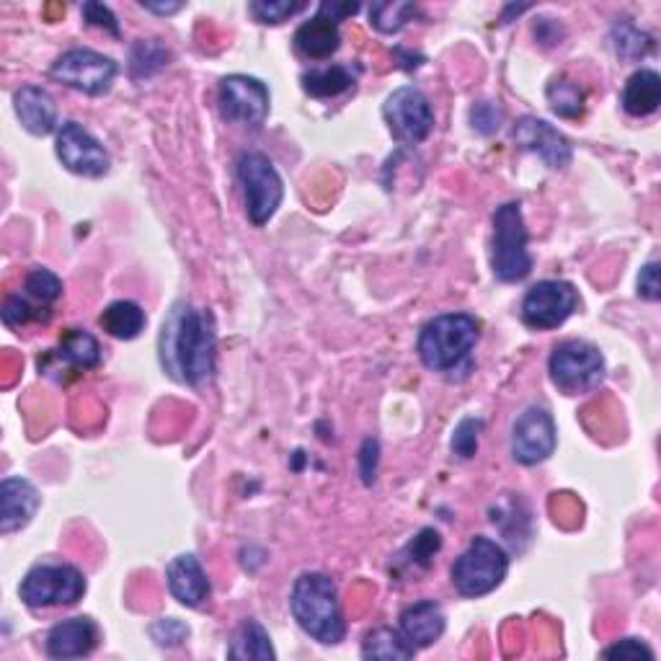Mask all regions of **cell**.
<instances>
[{"label":"cell","mask_w":661,"mask_h":661,"mask_svg":"<svg viewBox=\"0 0 661 661\" xmlns=\"http://www.w3.org/2000/svg\"><path fill=\"white\" fill-rule=\"evenodd\" d=\"M228 657L230 659L269 661V659H274L277 653L272 649V638H269L264 626H261L259 620L248 618L240 622V628L236 630V638H232Z\"/></svg>","instance_id":"25"},{"label":"cell","mask_w":661,"mask_h":661,"mask_svg":"<svg viewBox=\"0 0 661 661\" xmlns=\"http://www.w3.org/2000/svg\"><path fill=\"white\" fill-rule=\"evenodd\" d=\"M357 11H359V3H336V0H326V3H321L318 17L334 21V24H339V21H344Z\"/></svg>","instance_id":"42"},{"label":"cell","mask_w":661,"mask_h":661,"mask_svg":"<svg viewBox=\"0 0 661 661\" xmlns=\"http://www.w3.org/2000/svg\"><path fill=\"white\" fill-rule=\"evenodd\" d=\"M661 104V78L657 71H638L622 88V109L630 117H649Z\"/></svg>","instance_id":"23"},{"label":"cell","mask_w":661,"mask_h":661,"mask_svg":"<svg viewBox=\"0 0 661 661\" xmlns=\"http://www.w3.org/2000/svg\"><path fill=\"white\" fill-rule=\"evenodd\" d=\"M514 140L520 148L543 158L548 169H566L571 163V155H574L568 140L553 124H548L545 119L538 117H522L514 127Z\"/></svg>","instance_id":"15"},{"label":"cell","mask_w":661,"mask_h":661,"mask_svg":"<svg viewBox=\"0 0 661 661\" xmlns=\"http://www.w3.org/2000/svg\"><path fill=\"white\" fill-rule=\"evenodd\" d=\"M528 228L520 202H507L494 213L491 269L499 282H522L532 272Z\"/></svg>","instance_id":"4"},{"label":"cell","mask_w":661,"mask_h":661,"mask_svg":"<svg viewBox=\"0 0 661 661\" xmlns=\"http://www.w3.org/2000/svg\"><path fill=\"white\" fill-rule=\"evenodd\" d=\"M165 582L171 595L186 607H199L209 597V578L197 555L182 553L165 566Z\"/></svg>","instance_id":"18"},{"label":"cell","mask_w":661,"mask_h":661,"mask_svg":"<svg viewBox=\"0 0 661 661\" xmlns=\"http://www.w3.org/2000/svg\"><path fill=\"white\" fill-rule=\"evenodd\" d=\"M215 326L209 313L194 305H174L161 330V362L171 378L199 386L215 372Z\"/></svg>","instance_id":"1"},{"label":"cell","mask_w":661,"mask_h":661,"mask_svg":"<svg viewBox=\"0 0 661 661\" xmlns=\"http://www.w3.org/2000/svg\"><path fill=\"white\" fill-rule=\"evenodd\" d=\"M548 370H551L553 386L563 390V393L568 395L589 393V390L603 386L605 357L595 344L571 339L559 344V347L553 349Z\"/></svg>","instance_id":"7"},{"label":"cell","mask_w":661,"mask_h":661,"mask_svg":"<svg viewBox=\"0 0 661 661\" xmlns=\"http://www.w3.org/2000/svg\"><path fill=\"white\" fill-rule=\"evenodd\" d=\"M413 17H416V6L401 3V0H393V3H375L370 9L372 26L382 34L401 32Z\"/></svg>","instance_id":"29"},{"label":"cell","mask_w":661,"mask_h":661,"mask_svg":"<svg viewBox=\"0 0 661 661\" xmlns=\"http://www.w3.org/2000/svg\"><path fill=\"white\" fill-rule=\"evenodd\" d=\"M509 571V555L499 543H494L491 538H473L470 545L465 548L460 559L453 563L449 578L457 595L463 597H484L488 592H494L505 582Z\"/></svg>","instance_id":"5"},{"label":"cell","mask_w":661,"mask_h":661,"mask_svg":"<svg viewBox=\"0 0 661 661\" xmlns=\"http://www.w3.org/2000/svg\"><path fill=\"white\" fill-rule=\"evenodd\" d=\"M36 509H40V491L32 480L21 476L3 478L0 484V532L3 535L24 530L34 520Z\"/></svg>","instance_id":"16"},{"label":"cell","mask_w":661,"mask_h":661,"mask_svg":"<svg viewBox=\"0 0 661 661\" xmlns=\"http://www.w3.org/2000/svg\"><path fill=\"white\" fill-rule=\"evenodd\" d=\"M217 104L225 122L259 130L269 117V88L251 75H228L217 88Z\"/></svg>","instance_id":"11"},{"label":"cell","mask_w":661,"mask_h":661,"mask_svg":"<svg viewBox=\"0 0 661 661\" xmlns=\"http://www.w3.org/2000/svg\"><path fill=\"white\" fill-rule=\"evenodd\" d=\"M339 47V24L323 17H313L295 32V50L307 59H328Z\"/></svg>","instance_id":"21"},{"label":"cell","mask_w":661,"mask_h":661,"mask_svg":"<svg viewBox=\"0 0 661 661\" xmlns=\"http://www.w3.org/2000/svg\"><path fill=\"white\" fill-rule=\"evenodd\" d=\"M55 150L59 163L73 174L86 178H101L109 174L111 158L99 140L78 122H65L57 130Z\"/></svg>","instance_id":"13"},{"label":"cell","mask_w":661,"mask_h":661,"mask_svg":"<svg viewBox=\"0 0 661 661\" xmlns=\"http://www.w3.org/2000/svg\"><path fill=\"white\" fill-rule=\"evenodd\" d=\"M388 130L401 145H419L430 138L434 127V115L430 99L413 86H403L393 91L382 104Z\"/></svg>","instance_id":"10"},{"label":"cell","mask_w":661,"mask_h":661,"mask_svg":"<svg viewBox=\"0 0 661 661\" xmlns=\"http://www.w3.org/2000/svg\"><path fill=\"white\" fill-rule=\"evenodd\" d=\"M86 595V576L71 563H40L24 576L19 597L32 610L75 605Z\"/></svg>","instance_id":"8"},{"label":"cell","mask_w":661,"mask_h":661,"mask_svg":"<svg viewBox=\"0 0 661 661\" xmlns=\"http://www.w3.org/2000/svg\"><path fill=\"white\" fill-rule=\"evenodd\" d=\"M290 610L295 615L297 626L318 643L334 646L347 636L339 592H336V584L326 574L307 571V574L297 576L290 595Z\"/></svg>","instance_id":"2"},{"label":"cell","mask_w":661,"mask_h":661,"mask_svg":"<svg viewBox=\"0 0 661 661\" xmlns=\"http://www.w3.org/2000/svg\"><path fill=\"white\" fill-rule=\"evenodd\" d=\"M169 50L158 42H138L132 47V57H130V67L134 78H145V75H153L161 71L163 65H169Z\"/></svg>","instance_id":"30"},{"label":"cell","mask_w":661,"mask_h":661,"mask_svg":"<svg viewBox=\"0 0 661 661\" xmlns=\"http://www.w3.org/2000/svg\"><path fill=\"white\" fill-rule=\"evenodd\" d=\"M555 449V422L540 405H530L512 426V455L522 465L548 460Z\"/></svg>","instance_id":"14"},{"label":"cell","mask_w":661,"mask_h":661,"mask_svg":"<svg viewBox=\"0 0 661 661\" xmlns=\"http://www.w3.org/2000/svg\"><path fill=\"white\" fill-rule=\"evenodd\" d=\"M378 460H380V445L378 440H365L362 449H359V473H362V480L367 486L375 480V473H378Z\"/></svg>","instance_id":"40"},{"label":"cell","mask_w":661,"mask_h":661,"mask_svg":"<svg viewBox=\"0 0 661 661\" xmlns=\"http://www.w3.org/2000/svg\"><path fill=\"white\" fill-rule=\"evenodd\" d=\"M659 295V264L657 261H649V264L641 269V274H638V297L657 303Z\"/></svg>","instance_id":"41"},{"label":"cell","mask_w":661,"mask_h":661,"mask_svg":"<svg viewBox=\"0 0 661 661\" xmlns=\"http://www.w3.org/2000/svg\"><path fill=\"white\" fill-rule=\"evenodd\" d=\"M83 19H86L91 26L107 29V32L119 36L117 17L107 9V6H101V3H86V6H83Z\"/></svg>","instance_id":"39"},{"label":"cell","mask_w":661,"mask_h":661,"mask_svg":"<svg viewBox=\"0 0 661 661\" xmlns=\"http://www.w3.org/2000/svg\"><path fill=\"white\" fill-rule=\"evenodd\" d=\"M578 305L576 288L563 280H545L532 284L522 300L524 326L535 330H551L566 323Z\"/></svg>","instance_id":"12"},{"label":"cell","mask_w":661,"mask_h":661,"mask_svg":"<svg viewBox=\"0 0 661 661\" xmlns=\"http://www.w3.org/2000/svg\"><path fill=\"white\" fill-rule=\"evenodd\" d=\"M145 311L132 300H117V303L107 305V311L99 315V326L107 330L109 336L122 342H132L138 339L145 328Z\"/></svg>","instance_id":"24"},{"label":"cell","mask_w":661,"mask_h":661,"mask_svg":"<svg viewBox=\"0 0 661 661\" xmlns=\"http://www.w3.org/2000/svg\"><path fill=\"white\" fill-rule=\"evenodd\" d=\"M480 430H484V422H480V419H476V416L463 419V422L455 426L453 442H449L453 453L465 457V460L476 455L478 453V434H480Z\"/></svg>","instance_id":"32"},{"label":"cell","mask_w":661,"mask_h":661,"mask_svg":"<svg viewBox=\"0 0 661 661\" xmlns=\"http://www.w3.org/2000/svg\"><path fill=\"white\" fill-rule=\"evenodd\" d=\"M603 657L605 659H657V653H653V649H649L643 641H638V638H626V641L607 646Z\"/></svg>","instance_id":"38"},{"label":"cell","mask_w":661,"mask_h":661,"mask_svg":"<svg viewBox=\"0 0 661 661\" xmlns=\"http://www.w3.org/2000/svg\"><path fill=\"white\" fill-rule=\"evenodd\" d=\"M236 176L246 199V215L257 228L272 220L282 205L284 186L282 176L277 174L274 163L264 153L246 150L236 161Z\"/></svg>","instance_id":"6"},{"label":"cell","mask_w":661,"mask_h":661,"mask_svg":"<svg viewBox=\"0 0 661 661\" xmlns=\"http://www.w3.org/2000/svg\"><path fill=\"white\" fill-rule=\"evenodd\" d=\"M24 288H26L29 295H32L34 300H40L42 305L55 303V300H59V295H63V282H59V277L52 274L50 269H42V267H36L26 274Z\"/></svg>","instance_id":"31"},{"label":"cell","mask_w":661,"mask_h":661,"mask_svg":"<svg viewBox=\"0 0 661 661\" xmlns=\"http://www.w3.org/2000/svg\"><path fill=\"white\" fill-rule=\"evenodd\" d=\"M398 622H401V636L413 649H426V646L440 641V636L445 633V613L432 599L405 607Z\"/></svg>","instance_id":"20"},{"label":"cell","mask_w":661,"mask_h":661,"mask_svg":"<svg viewBox=\"0 0 661 661\" xmlns=\"http://www.w3.org/2000/svg\"><path fill=\"white\" fill-rule=\"evenodd\" d=\"M142 9L153 11V13H161V17H169V13L182 11L184 6L182 3H142Z\"/></svg>","instance_id":"43"},{"label":"cell","mask_w":661,"mask_h":661,"mask_svg":"<svg viewBox=\"0 0 661 661\" xmlns=\"http://www.w3.org/2000/svg\"><path fill=\"white\" fill-rule=\"evenodd\" d=\"M416 649L393 628H375L365 636L362 657L365 659H386V661H405L413 659Z\"/></svg>","instance_id":"26"},{"label":"cell","mask_w":661,"mask_h":661,"mask_svg":"<svg viewBox=\"0 0 661 661\" xmlns=\"http://www.w3.org/2000/svg\"><path fill=\"white\" fill-rule=\"evenodd\" d=\"M47 318H50V315H42L40 311H36V307L29 305L24 297H19V295L6 297V303H3V323H6V326L19 328L29 321H47Z\"/></svg>","instance_id":"35"},{"label":"cell","mask_w":661,"mask_h":661,"mask_svg":"<svg viewBox=\"0 0 661 661\" xmlns=\"http://www.w3.org/2000/svg\"><path fill=\"white\" fill-rule=\"evenodd\" d=\"M480 323L468 313H445L432 318L419 334V357L426 370L449 372L470 355Z\"/></svg>","instance_id":"3"},{"label":"cell","mask_w":661,"mask_h":661,"mask_svg":"<svg viewBox=\"0 0 661 661\" xmlns=\"http://www.w3.org/2000/svg\"><path fill=\"white\" fill-rule=\"evenodd\" d=\"M501 109L496 107V104H491V101H480V104H476V107L470 109V124H473V130H478V132H484V134H491V132H496L499 130V124H501Z\"/></svg>","instance_id":"37"},{"label":"cell","mask_w":661,"mask_h":661,"mask_svg":"<svg viewBox=\"0 0 661 661\" xmlns=\"http://www.w3.org/2000/svg\"><path fill=\"white\" fill-rule=\"evenodd\" d=\"M548 101L559 117L576 119L584 111V91L571 78H553L548 83Z\"/></svg>","instance_id":"28"},{"label":"cell","mask_w":661,"mask_h":661,"mask_svg":"<svg viewBox=\"0 0 661 661\" xmlns=\"http://www.w3.org/2000/svg\"><path fill=\"white\" fill-rule=\"evenodd\" d=\"M99 643V628L91 618H71L57 622L47 633L44 649L52 659H80L88 657Z\"/></svg>","instance_id":"17"},{"label":"cell","mask_w":661,"mask_h":661,"mask_svg":"<svg viewBox=\"0 0 661 661\" xmlns=\"http://www.w3.org/2000/svg\"><path fill=\"white\" fill-rule=\"evenodd\" d=\"M52 357L65 362L67 367H73V370H94V367L101 365V347L88 330L67 328L65 334L59 336V344L57 349L52 351Z\"/></svg>","instance_id":"22"},{"label":"cell","mask_w":661,"mask_h":661,"mask_svg":"<svg viewBox=\"0 0 661 661\" xmlns=\"http://www.w3.org/2000/svg\"><path fill=\"white\" fill-rule=\"evenodd\" d=\"M50 78L88 96H101L117 78V63L94 50H71L59 55L50 67Z\"/></svg>","instance_id":"9"},{"label":"cell","mask_w":661,"mask_h":661,"mask_svg":"<svg viewBox=\"0 0 661 661\" xmlns=\"http://www.w3.org/2000/svg\"><path fill=\"white\" fill-rule=\"evenodd\" d=\"M13 109H17L21 127L36 134V138H44V134L57 130L55 99L42 86H21L13 94Z\"/></svg>","instance_id":"19"},{"label":"cell","mask_w":661,"mask_h":661,"mask_svg":"<svg viewBox=\"0 0 661 661\" xmlns=\"http://www.w3.org/2000/svg\"><path fill=\"white\" fill-rule=\"evenodd\" d=\"M150 636L155 638L158 646H178L189 636V628L176 618H161L150 626Z\"/></svg>","instance_id":"36"},{"label":"cell","mask_w":661,"mask_h":661,"mask_svg":"<svg viewBox=\"0 0 661 661\" xmlns=\"http://www.w3.org/2000/svg\"><path fill=\"white\" fill-rule=\"evenodd\" d=\"M442 548V538H440V532L437 530H432V528H424L422 532H419L416 538L411 540L409 543V555H411V561L416 563V566H422V568H426L432 563V559H434V553H437Z\"/></svg>","instance_id":"34"},{"label":"cell","mask_w":661,"mask_h":661,"mask_svg":"<svg viewBox=\"0 0 661 661\" xmlns=\"http://www.w3.org/2000/svg\"><path fill=\"white\" fill-rule=\"evenodd\" d=\"M303 9L305 3H290V0H257V3H251V13L261 24H282Z\"/></svg>","instance_id":"33"},{"label":"cell","mask_w":661,"mask_h":661,"mask_svg":"<svg viewBox=\"0 0 661 661\" xmlns=\"http://www.w3.org/2000/svg\"><path fill=\"white\" fill-rule=\"evenodd\" d=\"M355 83L349 67L344 65H330V67H318L303 75V88L305 94H311L313 99H330V96H339Z\"/></svg>","instance_id":"27"}]
</instances>
